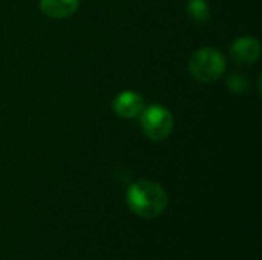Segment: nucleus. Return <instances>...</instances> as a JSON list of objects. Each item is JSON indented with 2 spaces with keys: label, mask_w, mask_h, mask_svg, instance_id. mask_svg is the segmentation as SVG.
<instances>
[{
  "label": "nucleus",
  "mask_w": 262,
  "mask_h": 260,
  "mask_svg": "<svg viewBox=\"0 0 262 260\" xmlns=\"http://www.w3.org/2000/svg\"><path fill=\"white\" fill-rule=\"evenodd\" d=\"M126 202L132 213L144 219H155L161 216L169 204L167 192L163 185L150 179H140L129 185L126 192Z\"/></svg>",
  "instance_id": "f257e3e1"
},
{
  "label": "nucleus",
  "mask_w": 262,
  "mask_h": 260,
  "mask_svg": "<svg viewBox=\"0 0 262 260\" xmlns=\"http://www.w3.org/2000/svg\"><path fill=\"white\" fill-rule=\"evenodd\" d=\"M227 69L224 54L216 48H200L189 60L190 75L201 83H212L220 80Z\"/></svg>",
  "instance_id": "f03ea898"
},
{
  "label": "nucleus",
  "mask_w": 262,
  "mask_h": 260,
  "mask_svg": "<svg viewBox=\"0 0 262 260\" xmlns=\"http://www.w3.org/2000/svg\"><path fill=\"white\" fill-rule=\"evenodd\" d=\"M138 118L144 135L152 141H164L173 130V115L161 104L144 107Z\"/></svg>",
  "instance_id": "7ed1b4c3"
},
{
  "label": "nucleus",
  "mask_w": 262,
  "mask_h": 260,
  "mask_svg": "<svg viewBox=\"0 0 262 260\" xmlns=\"http://www.w3.org/2000/svg\"><path fill=\"white\" fill-rule=\"evenodd\" d=\"M230 57L238 64H253L261 57V43L252 35L236 38L230 46Z\"/></svg>",
  "instance_id": "20e7f679"
},
{
  "label": "nucleus",
  "mask_w": 262,
  "mask_h": 260,
  "mask_svg": "<svg viewBox=\"0 0 262 260\" xmlns=\"http://www.w3.org/2000/svg\"><path fill=\"white\" fill-rule=\"evenodd\" d=\"M144 109L143 97L135 90H124L112 101V110L120 118H138Z\"/></svg>",
  "instance_id": "39448f33"
},
{
  "label": "nucleus",
  "mask_w": 262,
  "mask_h": 260,
  "mask_svg": "<svg viewBox=\"0 0 262 260\" xmlns=\"http://www.w3.org/2000/svg\"><path fill=\"white\" fill-rule=\"evenodd\" d=\"M80 6V0H38L40 11L51 18H66Z\"/></svg>",
  "instance_id": "423d86ee"
},
{
  "label": "nucleus",
  "mask_w": 262,
  "mask_h": 260,
  "mask_svg": "<svg viewBox=\"0 0 262 260\" xmlns=\"http://www.w3.org/2000/svg\"><path fill=\"white\" fill-rule=\"evenodd\" d=\"M187 14L196 23H206L210 18V8L207 0H187Z\"/></svg>",
  "instance_id": "0eeeda50"
},
{
  "label": "nucleus",
  "mask_w": 262,
  "mask_h": 260,
  "mask_svg": "<svg viewBox=\"0 0 262 260\" xmlns=\"http://www.w3.org/2000/svg\"><path fill=\"white\" fill-rule=\"evenodd\" d=\"M229 87L230 90L236 92V93H243L247 90V86H249V80L243 75V74H233L230 78H229Z\"/></svg>",
  "instance_id": "6e6552de"
}]
</instances>
